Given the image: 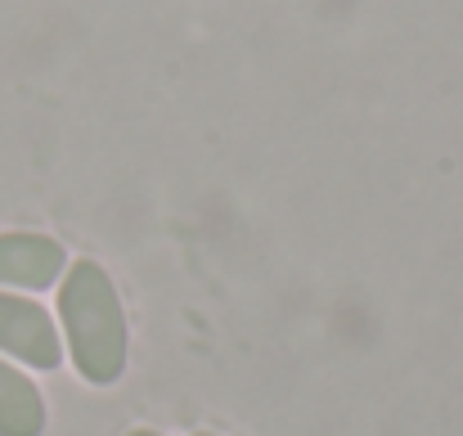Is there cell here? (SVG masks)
Returning a JSON list of instances; mask_svg holds the SVG:
<instances>
[{
    "mask_svg": "<svg viewBox=\"0 0 463 436\" xmlns=\"http://www.w3.org/2000/svg\"><path fill=\"white\" fill-rule=\"evenodd\" d=\"M68 270V252L59 239L50 234H0V284L9 289H27V292H45L54 289Z\"/></svg>",
    "mask_w": 463,
    "mask_h": 436,
    "instance_id": "cell-3",
    "label": "cell"
},
{
    "mask_svg": "<svg viewBox=\"0 0 463 436\" xmlns=\"http://www.w3.org/2000/svg\"><path fill=\"white\" fill-rule=\"evenodd\" d=\"M0 351L32 369H54L63 346H59V328L45 315V306H36L23 292L0 289Z\"/></svg>",
    "mask_w": 463,
    "mask_h": 436,
    "instance_id": "cell-2",
    "label": "cell"
},
{
    "mask_svg": "<svg viewBox=\"0 0 463 436\" xmlns=\"http://www.w3.org/2000/svg\"><path fill=\"white\" fill-rule=\"evenodd\" d=\"M194 436H216V432H194Z\"/></svg>",
    "mask_w": 463,
    "mask_h": 436,
    "instance_id": "cell-6",
    "label": "cell"
},
{
    "mask_svg": "<svg viewBox=\"0 0 463 436\" xmlns=\"http://www.w3.org/2000/svg\"><path fill=\"white\" fill-rule=\"evenodd\" d=\"M59 319L68 337V355L77 374L95 387H109L127 374V351H131V328L113 275L99 261H77L63 275L59 289Z\"/></svg>",
    "mask_w": 463,
    "mask_h": 436,
    "instance_id": "cell-1",
    "label": "cell"
},
{
    "mask_svg": "<svg viewBox=\"0 0 463 436\" xmlns=\"http://www.w3.org/2000/svg\"><path fill=\"white\" fill-rule=\"evenodd\" d=\"M45 432V401L36 383L0 360V436H41Z\"/></svg>",
    "mask_w": 463,
    "mask_h": 436,
    "instance_id": "cell-4",
    "label": "cell"
},
{
    "mask_svg": "<svg viewBox=\"0 0 463 436\" xmlns=\"http://www.w3.org/2000/svg\"><path fill=\"white\" fill-rule=\"evenodd\" d=\"M127 436H162V432H154V428H136V432H127Z\"/></svg>",
    "mask_w": 463,
    "mask_h": 436,
    "instance_id": "cell-5",
    "label": "cell"
}]
</instances>
